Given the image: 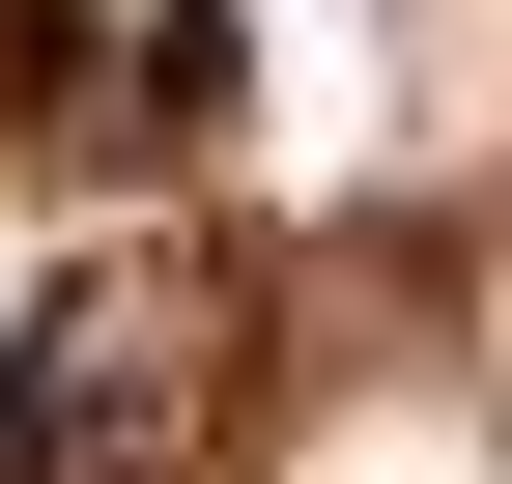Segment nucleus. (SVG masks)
<instances>
[{"label": "nucleus", "mask_w": 512, "mask_h": 484, "mask_svg": "<svg viewBox=\"0 0 512 484\" xmlns=\"http://www.w3.org/2000/svg\"><path fill=\"white\" fill-rule=\"evenodd\" d=\"M228 428V257H57L0 314V484H200Z\"/></svg>", "instance_id": "obj_1"}, {"label": "nucleus", "mask_w": 512, "mask_h": 484, "mask_svg": "<svg viewBox=\"0 0 512 484\" xmlns=\"http://www.w3.org/2000/svg\"><path fill=\"white\" fill-rule=\"evenodd\" d=\"M228 0H0V114H29L57 171H200L228 143Z\"/></svg>", "instance_id": "obj_2"}]
</instances>
